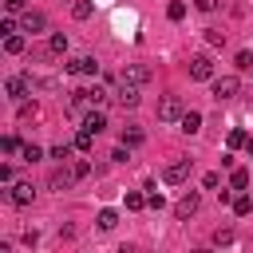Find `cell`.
<instances>
[{"mask_svg": "<svg viewBox=\"0 0 253 253\" xmlns=\"http://www.w3.org/2000/svg\"><path fill=\"white\" fill-rule=\"evenodd\" d=\"M91 146H95V134H91L87 126H79V134H75V150H83V154H87Z\"/></svg>", "mask_w": 253, "mask_h": 253, "instance_id": "cell-16", "label": "cell"}, {"mask_svg": "<svg viewBox=\"0 0 253 253\" xmlns=\"http://www.w3.org/2000/svg\"><path fill=\"white\" fill-rule=\"evenodd\" d=\"M146 190H150V194H146V206H150V210H162V194H158L154 186H146Z\"/></svg>", "mask_w": 253, "mask_h": 253, "instance_id": "cell-32", "label": "cell"}, {"mask_svg": "<svg viewBox=\"0 0 253 253\" xmlns=\"http://www.w3.org/2000/svg\"><path fill=\"white\" fill-rule=\"evenodd\" d=\"M20 28L36 36V32H43V28H47V16H43V12H24V20H20Z\"/></svg>", "mask_w": 253, "mask_h": 253, "instance_id": "cell-10", "label": "cell"}, {"mask_svg": "<svg viewBox=\"0 0 253 253\" xmlns=\"http://www.w3.org/2000/svg\"><path fill=\"white\" fill-rule=\"evenodd\" d=\"M241 91V83H237V75H221V79H213V99L217 103H225V99H233Z\"/></svg>", "mask_w": 253, "mask_h": 253, "instance_id": "cell-4", "label": "cell"}, {"mask_svg": "<svg viewBox=\"0 0 253 253\" xmlns=\"http://www.w3.org/2000/svg\"><path fill=\"white\" fill-rule=\"evenodd\" d=\"M0 32H4V36H12V32H16V20H12V16H4V20H0Z\"/></svg>", "mask_w": 253, "mask_h": 253, "instance_id": "cell-36", "label": "cell"}, {"mask_svg": "<svg viewBox=\"0 0 253 253\" xmlns=\"http://www.w3.org/2000/svg\"><path fill=\"white\" fill-rule=\"evenodd\" d=\"M217 182H221V174H206V178H202V186H206V190H213Z\"/></svg>", "mask_w": 253, "mask_h": 253, "instance_id": "cell-38", "label": "cell"}, {"mask_svg": "<svg viewBox=\"0 0 253 253\" xmlns=\"http://www.w3.org/2000/svg\"><path fill=\"white\" fill-rule=\"evenodd\" d=\"M123 146H142V130L138 126H126L123 130Z\"/></svg>", "mask_w": 253, "mask_h": 253, "instance_id": "cell-21", "label": "cell"}, {"mask_svg": "<svg viewBox=\"0 0 253 253\" xmlns=\"http://www.w3.org/2000/svg\"><path fill=\"white\" fill-rule=\"evenodd\" d=\"M206 40H210L213 47H221V43H225V32H221V28H206Z\"/></svg>", "mask_w": 253, "mask_h": 253, "instance_id": "cell-28", "label": "cell"}, {"mask_svg": "<svg viewBox=\"0 0 253 253\" xmlns=\"http://www.w3.org/2000/svg\"><path fill=\"white\" fill-rule=\"evenodd\" d=\"M166 16H170V20H182V16H186V4H182V0H170Z\"/></svg>", "mask_w": 253, "mask_h": 253, "instance_id": "cell-27", "label": "cell"}, {"mask_svg": "<svg viewBox=\"0 0 253 253\" xmlns=\"http://www.w3.org/2000/svg\"><path fill=\"white\" fill-rule=\"evenodd\" d=\"M20 154H24V162H40V158H43V150H40L36 142H28V146H24Z\"/></svg>", "mask_w": 253, "mask_h": 253, "instance_id": "cell-25", "label": "cell"}, {"mask_svg": "<svg viewBox=\"0 0 253 253\" xmlns=\"http://www.w3.org/2000/svg\"><path fill=\"white\" fill-rule=\"evenodd\" d=\"M8 198H12L16 206H28V202L36 198V190H32V182H16V186L8 190Z\"/></svg>", "mask_w": 253, "mask_h": 253, "instance_id": "cell-12", "label": "cell"}, {"mask_svg": "<svg viewBox=\"0 0 253 253\" xmlns=\"http://www.w3.org/2000/svg\"><path fill=\"white\" fill-rule=\"evenodd\" d=\"M190 178V158H178V162H170L166 170H162V182L166 186H182Z\"/></svg>", "mask_w": 253, "mask_h": 253, "instance_id": "cell-3", "label": "cell"}, {"mask_svg": "<svg viewBox=\"0 0 253 253\" xmlns=\"http://www.w3.org/2000/svg\"><path fill=\"white\" fill-rule=\"evenodd\" d=\"M190 79H198V83L213 79V59H210V55H194V59H190Z\"/></svg>", "mask_w": 253, "mask_h": 253, "instance_id": "cell-5", "label": "cell"}, {"mask_svg": "<svg viewBox=\"0 0 253 253\" xmlns=\"http://www.w3.org/2000/svg\"><path fill=\"white\" fill-rule=\"evenodd\" d=\"M71 170H75V178H87V174H91V162H87V158H79Z\"/></svg>", "mask_w": 253, "mask_h": 253, "instance_id": "cell-34", "label": "cell"}, {"mask_svg": "<svg viewBox=\"0 0 253 253\" xmlns=\"http://www.w3.org/2000/svg\"><path fill=\"white\" fill-rule=\"evenodd\" d=\"M115 99H119V107H123V111H134V107H138V99H142V95H138V83H126V79H123V87L115 91Z\"/></svg>", "mask_w": 253, "mask_h": 253, "instance_id": "cell-6", "label": "cell"}, {"mask_svg": "<svg viewBox=\"0 0 253 253\" xmlns=\"http://www.w3.org/2000/svg\"><path fill=\"white\" fill-rule=\"evenodd\" d=\"M4 51H8V55H20V51H24V36H16V32L4 36Z\"/></svg>", "mask_w": 253, "mask_h": 253, "instance_id": "cell-17", "label": "cell"}, {"mask_svg": "<svg viewBox=\"0 0 253 253\" xmlns=\"http://www.w3.org/2000/svg\"><path fill=\"white\" fill-rule=\"evenodd\" d=\"M32 87H36V79H32V75H12V79L4 83L8 99H16V103H24V99L32 95Z\"/></svg>", "mask_w": 253, "mask_h": 253, "instance_id": "cell-2", "label": "cell"}, {"mask_svg": "<svg viewBox=\"0 0 253 253\" xmlns=\"http://www.w3.org/2000/svg\"><path fill=\"white\" fill-rule=\"evenodd\" d=\"M67 71H71V75H95V71H99V63H95L91 55H79V59H71V63H67Z\"/></svg>", "mask_w": 253, "mask_h": 253, "instance_id": "cell-11", "label": "cell"}, {"mask_svg": "<svg viewBox=\"0 0 253 253\" xmlns=\"http://www.w3.org/2000/svg\"><path fill=\"white\" fill-rule=\"evenodd\" d=\"M91 12H95L91 0H75V4H71V16H75V20H91Z\"/></svg>", "mask_w": 253, "mask_h": 253, "instance_id": "cell-15", "label": "cell"}, {"mask_svg": "<svg viewBox=\"0 0 253 253\" xmlns=\"http://www.w3.org/2000/svg\"><path fill=\"white\" fill-rule=\"evenodd\" d=\"M237 67L241 71H253V51H237Z\"/></svg>", "mask_w": 253, "mask_h": 253, "instance_id": "cell-33", "label": "cell"}, {"mask_svg": "<svg viewBox=\"0 0 253 253\" xmlns=\"http://www.w3.org/2000/svg\"><path fill=\"white\" fill-rule=\"evenodd\" d=\"M142 206H146V194L130 190V194H126V210H142Z\"/></svg>", "mask_w": 253, "mask_h": 253, "instance_id": "cell-26", "label": "cell"}, {"mask_svg": "<svg viewBox=\"0 0 253 253\" xmlns=\"http://www.w3.org/2000/svg\"><path fill=\"white\" fill-rule=\"evenodd\" d=\"M0 150H4V154H16V150H24V146H20L16 134H4V138H0Z\"/></svg>", "mask_w": 253, "mask_h": 253, "instance_id": "cell-23", "label": "cell"}, {"mask_svg": "<svg viewBox=\"0 0 253 253\" xmlns=\"http://www.w3.org/2000/svg\"><path fill=\"white\" fill-rule=\"evenodd\" d=\"M71 150H75V142H59V146H51V158H55V162H67Z\"/></svg>", "mask_w": 253, "mask_h": 253, "instance_id": "cell-22", "label": "cell"}, {"mask_svg": "<svg viewBox=\"0 0 253 253\" xmlns=\"http://www.w3.org/2000/svg\"><path fill=\"white\" fill-rule=\"evenodd\" d=\"M229 182H233V190H245V186H249V170H233Z\"/></svg>", "mask_w": 253, "mask_h": 253, "instance_id": "cell-30", "label": "cell"}, {"mask_svg": "<svg viewBox=\"0 0 253 253\" xmlns=\"http://www.w3.org/2000/svg\"><path fill=\"white\" fill-rule=\"evenodd\" d=\"M245 138H249L245 130H229V138H225V142H229V150H237V146H245Z\"/></svg>", "mask_w": 253, "mask_h": 253, "instance_id": "cell-29", "label": "cell"}, {"mask_svg": "<svg viewBox=\"0 0 253 253\" xmlns=\"http://www.w3.org/2000/svg\"><path fill=\"white\" fill-rule=\"evenodd\" d=\"M198 206H202V198H198V190H190L186 198H178L174 217H178V221H186V217H194V213H198Z\"/></svg>", "mask_w": 253, "mask_h": 253, "instance_id": "cell-7", "label": "cell"}, {"mask_svg": "<svg viewBox=\"0 0 253 253\" xmlns=\"http://www.w3.org/2000/svg\"><path fill=\"white\" fill-rule=\"evenodd\" d=\"M20 119H40V107L36 103H20Z\"/></svg>", "mask_w": 253, "mask_h": 253, "instance_id": "cell-31", "label": "cell"}, {"mask_svg": "<svg viewBox=\"0 0 253 253\" xmlns=\"http://www.w3.org/2000/svg\"><path fill=\"white\" fill-rule=\"evenodd\" d=\"M71 182H75V170H71V166H55V170H51V178H47V186H51V190H59V194H63Z\"/></svg>", "mask_w": 253, "mask_h": 253, "instance_id": "cell-8", "label": "cell"}, {"mask_svg": "<svg viewBox=\"0 0 253 253\" xmlns=\"http://www.w3.org/2000/svg\"><path fill=\"white\" fill-rule=\"evenodd\" d=\"M194 4H198V8H202V12H213V8H217V4H221V0H194Z\"/></svg>", "mask_w": 253, "mask_h": 253, "instance_id": "cell-39", "label": "cell"}, {"mask_svg": "<svg viewBox=\"0 0 253 253\" xmlns=\"http://www.w3.org/2000/svg\"><path fill=\"white\" fill-rule=\"evenodd\" d=\"M107 103V91H99V87H91V107H103Z\"/></svg>", "mask_w": 253, "mask_h": 253, "instance_id": "cell-35", "label": "cell"}, {"mask_svg": "<svg viewBox=\"0 0 253 253\" xmlns=\"http://www.w3.org/2000/svg\"><path fill=\"white\" fill-rule=\"evenodd\" d=\"M47 51L63 55V51H67V36H63V32H51V40H47Z\"/></svg>", "mask_w": 253, "mask_h": 253, "instance_id": "cell-18", "label": "cell"}, {"mask_svg": "<svg viewBox=\"0 0 253 253\" xmlns=\"http://www.w3.org/2000/svg\"><path fill=\"white\" fill-rule=\"evenodd\" d=\"M4 8H8V12H24V8H28V0H4Z\"/></svg>", "mask_w": 253, "mask_h": 253, "instance_id": "cell-37", "label": "cell"}, {"mask_svg": "<svg viewBox=\"0 0 253 253\" xmlns=\"http://www.w3.org/2000/svg\"><path fill=\"white\" fill-rule=\"evenodd\" d=\"M83 126H87L91 134H99V130L107 126V115H103V107H91V111H87V119H83Z\"/></svg>", "mask_w": 253, "mask_h": 253, "instance_id": "cell-13", "label": "cell"}, {"mask_svg": "<svg viewBox=\"0 0 253 253\" xmlns=\"http://www.w3.org/2000/svg\"><path fill=\"white\" fill-rule=\"evenodd\" d=\"M233 213H237V217H245V213H253V198H249V194H241V198H233Z\"/></svg>", "mask_w": 253, "mask_h": 253, "instance_id": "cell-20", "label": "cell"}, {"mask_svg": "<svg viewBox=\"0 0 253 253\" xmlns=\"http://www.w3.org/2000/svg\"><path fill=\"white\" fill-rule=\"evenodd\" d=\"M178 123H182V130H186V134H198V130H202V115H198V111H186Z\"/></svg>", "mask_w": 253, "mask_h": 253, "instance_id": "cell-14", "label": "cell"}, {"mask_svg": "<svg viewBox=\"0 0 253 253\" xmlns=\"http://www.w3.org/2000/svg\"><path fill=\"white\" fill-rule=\"evenodd\" d=\"M95 221H99V229H115V225H119V213H115V210H99Z\"/></svg>", "mask_w": 253, "mask_h": 253, "instance_id": "cell-19", "label": "cell"}, {"mask_svg": "<svg viewBox=\"0 0 253 253\" xmlns=\"http://www.w3.org/2000/svg\"><path fill=\"white\" fill-rule=\"evenodd\" d=\"M245 150H249V158H253V134H249V138H245Z\"/></svg>", "mask_w": 253, "mask_h": 253, "instance_id": "cell-40", "label": "cell"}, {"mask_svg": "<svg viewBox=\"0 0 253 253\" xmlns=\"http://www.w3.org/2000/svg\"><path fill=\"white\" fill-rule=\"evenodd\" d=\"M210 241H213V245H229V241H233V229H229V225H221V229H213V237H210Z\"/></svg>", "mask_w": 253, "mask_h": 253, "instance_id": "cell-24", "label": "cell"}, {"mask_svg": "<svg viewBox=\"0 0 253 253\" xmlns=\"http://www.w3.org/2000/svg\"><path fill=\"white\" fill-rule=\"evenodd\" d=\"M123 79L142 87V83H150V67H146V63H126V67H123Z\"/></svg>", "mask_w": 253, "mask_h": 253, "instance_id": "cell-9", "label": "cell"}, {"mask_svg": "<svg viewBox=\"0 0 253 253\" xmlns=\"http://www.w3.org/2000/svg\"><path fill=\"white\" fill-rule=\"evenodd\" d=\"M182 115H186V107H182L178 95H162L158 99V123H178Z\"/></svg>", "mask_w": 253, "mask_h": 253, "instance_id": "cell-1", "label": "cell"}]
</instances>
